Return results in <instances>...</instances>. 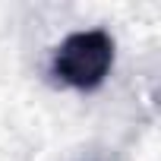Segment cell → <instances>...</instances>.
Segmentation results:
<instances>
[{"mask_svg": "<svg viewBox=\"0 0 161 161\" xmlns=\"http://www.w3.org/2000/svg\"><path fill=\"white\" fill-rule=\"evenodd\" d=\"M111 66H114V38L104 29L66 35L51 57V76L76 92H95L108 79Z\"/></svg>", "mask_w": 161, "mask_h": 161, "instance_id": "6da1fadb", "label": "cell"}]
</instances>
